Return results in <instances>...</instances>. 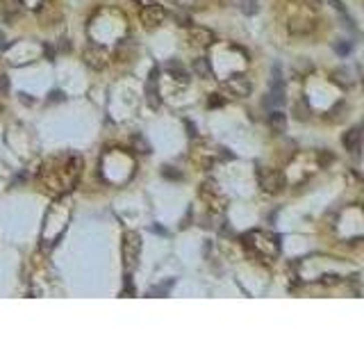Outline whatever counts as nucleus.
Segmentation results:
<instances>
[{"label": "nucleus", "instance_id": "0eeeda50", "mask_svg": "<svg viewBox=\"0 0 364 342\" xmlns=\"http://www.w3.org/2000/svg\"><path fill=\"white\" fill-rule=\"evenodd\" d=\"M189 39L198 46H212L217 41V37H214L212 30H207V28H194L192 25V28H189Z\"/></svg>", "mask_w": 364, "mask_h": 342}, {"label": "nucleus", "instance_id": "f8f14e48", "mask_svg": "<svg viewBox=\"0 0 364 342\" xmlns=\"http://www.w3.org/2000/svg\"><path fill=\"white\" fill-rule=\"evenodd\" d=\"M194 73L201 75V78H205V80H210V78H212L210 60H205V57H198V60L194 62Z\"/></svg>", "mask_w": 364, "mask_h": 342}, {"label": "nucleus", "instance_id": "cd10ccee", "mask_svg": "<svg viewBox=\"0 0 364 342\" xmlns=\"http://www.w3.org/2000/svg\"><path fill=\"white\" fill-rule=\"evenodd\" d=\"M139 3H141V5H146V3H148V0H139Z\"/></svg>", "mask_w": 364, "mask_h": 342}, {"label": "nucleus", "instance_id": "423d86ee", "mask_svg": "<svg viewBox=\"0 0 364 342\" xmlns=\"http://www.w3.org/2000/svg\"><path fill=\"white\" fill-rule=\"evenodd\" d=\"M157 69H153V73H150V80H148V87H146V100L148 105L153 109H157L159 105H162V98H159V91H157Z\"/></svg>", "mask_w": 364, "mask_h": 342}, {"label": "nucleus", "instance_id": "dca6fc26", "mask_svg": "<svg viewBox=\"0 0 364 342\" xmlns=\"http://www.w3.org/2000/svg\"><path fill=\"white\" fill-rule=\"evenodd\" d=\"M132 146H134V151H137V153H150V144H148V139L146 137H141V135H134L132 137Z\"/></svg>", "mask_w": 364, "mask_h": 342}, {"label": "nucleus", "instance_id": "393cba45", "mask_svg": "<svg viewBox=\"0 0 364 342\" xmlns=\"http://www.w3.org/2000/svg\"><path fill=\"white\" fill-rule=\"evenodd\" d=\"M50 100H64V94H62V91H53V94H50Z\"/></svg>", "mask_w": 364, "mask_h": 342}, {"label": "nucleus", "instance_id": "7ed1b4c3", "mask_svg": "<svg viewBox=\"0 0 364 342\" xmlns=\"http://www.w3.org/2000/svg\"><path fill=\"white\" fill-rule=\"evenodd\" d=\"M260 185L266 194H278L285 189V176L276 169H260Z\"/></svg>", "mask_w": 364, "mask_h": 342}, {"label": "nucleus", "instance_id": "aec40b11", "mask_svg": "<svg viewBox=\"0 0 364 342\" xmlns=\"http://www.w3.org/2000/svg\"><path fill=\"white\" fill-rule=\"evenodd\" d=\"M325 3H328V5L332 7V10H337V12H339L341 16H346V10H344V5H341L339 0H325Z\"/></svg>", "mask_w": 364, "mask_h": 342}, {"label": "nucleus", "instance_id": "4468645a", "mask_svg": "<svg viewBox=\"0 0 364 342\" xmlns=\"http://www.w3.org/2000/svg\"><path fill=\"white\" fill-rule=\"evenodd\" d=\"M312 112L310 103H305V100H298V103H294V117L298 121H305L307 119V114Z\"/></svg>", "mask_w": 364, "mask_h": 342}, {"label": "nucleus", "instance_id": "5701e85b", "mask_svg": "<svg viewBox=\"0 0 364 342\" xmlns=\"http://www.w3.org/2000/svg\"><path fill=\"white\" fill-rule=\"evenodd\" d=\"M335 50H337L339 55H348V53H350V44H337Z\"/></svg>", "mask_w": 364, "mask_h": 342}, {"label": "nucleus", "instance_id": "f3484780", "mask_svg": "<svg viewBox=\"0 0 364 342\" xmlns=\"http://www.w3.org/2000/svg\"><path fill=\"white\" fill-rule=\"evenodd\" d=\"M182 10H205V0H177Z\"/></svg>", "mask_w": 364, "mask_h": 342}, {"label": "nucleus", "instance_id": "9b49d317", "mask_svg": "<svg viewBox=\"0 0 364 342\" xmlns=\"http://www.w3.org/2000/svg\"><path fill=\"white\" fill-rule=\"evenodd\" d=\"M269 126H271V130H273L276 135H282L287 130V117L276 109V112L269 114Z\"/></svg>", "mask_w": 364, "mask_h": 342}, {"label": "nucleus", "instance_id": "f257e3e1", "mask_svg": "<svg viewBox=\"0 0 364 342\" xmlns=\"http://www.w3.org/2000/svg\"><path fill=\"white\" fill-rule=\"evenodd\" d=\"M141 256V235L134 231H125L123 233V265L125 269H134Z\"/></svg>", "mask_w": 364, "mask_h": 342}, {"label": "nucleus", "instance_id": "20e7f679", "mask_svg": "<svg viewBox=\"0 0 364 342\" xmlns=\"http://www.w3.org/2000/svg\"><path fill=\"white\" fill-rule=\"evenodd\" d=\"M139 19H141V23H143V28H146V30H155V28H159V25L164 23V19H166V10H164L162 5H153V3H148V5H143Z\"/></svg>", "mask_w": 364, "mask_h": 342}, {"label": "nucleus", "instance_id": "bb28decb", "mask_svg": "<svg viewBox=\"0 0 364 342\" xmlns=\"http://www.w3.org/2000/svg\"><path fill=\"white\" fill-rule=\"evenodd\" d=\"M3 46H5V44H3V35H0V48H3Z\"/></svg>", "mask_w": 364, "mask_h": 342}, {"label": "nucleus", "instance_id": "2eb2a0df", "mask_svg": "<svg viewBox=\"0 0 364 342\" xmlns=\"http://www.w3.org/2000/svg\"><path fill=\"white\" fill-rule=\"evenodd\" d=\"M239 10L246 16H253L260 12V3H257V0H239Z\"/></svg>", "mask_w": 364, "mask_h": 342}, {"label": "nucleus", "instance_id": "412c9836", "mask_svg": "<svg viewBox=\"0 0 364 342\" xmlns=\"http://www.w3.org/2000/svg\"><path fill=\"white\" fill-rule=\"evenodd\" d=\"M7 91H10V80L7 75H0V96H5Z\"/></svg>", "mask_w": 364, "mask_h": 342}, {"label": "nucleus", "instance_id": "a211bd4d", "mask_svg": "<svg viewBox=\"0 0 364 342\" xmlns=\"http://www.w3.org/2000/svg\"><path fill=\"white\" fill-rule=\"evenodd\" d=\"M162 176L168 180H182V171H177L175 167H162Z\"/></svg>", "mask_w": 364, "mask_h": 342}, {"label": "nucleus", "instance_id": "b1692460", "mask_svg": "<svg viewBox=\"0 0 364 342\" xmlns=\"http://www.w3.org/2000/svg\"><path fill=\"white\" fill-rule=\"evenodd\" d=\"M223 103H226V100H223V98H219L217 94H214V96H212V98H210V107H221Z\"/></svg>", "mask_w": 364, "mask_h": 342}, {"label": "nucleus", "instance_id": "9d476101", "mask_svg": "<svg viewBox=\"0 0 364 342\" xmlns=\"http://www.w3.org/2000/svg\"><path fill=\"white\" fill-rule=\"evenodd\" d=\"M166 71L173 75V80H177V82H182V84H187L189 82V73H187V69L180 64V62H168L166 64Z\"/></svg>", "mask_w": 364, "mask_h": 342}, {"label": "nucleus", "instance_id": "f03ea898", "mask_svg": "<svg viewBox=\"0 0 364 342\" xmlns=\"http://www.w3.org/2000/svg\"><path fill=\"white\" fill-rule=\"evenodd\" d=\"M82 57H84V64L94 71H103L105 66L109 64V53L98 44H89L87 48H84Z\"/></svg>", "mask_w": 364, "mask_h": 342}, {"label": "nucleus", "instance_id": "ddd939ff", "mask_svg": "<svg viewBox=\"0 0 364 342\" xmlns=\"http://www.w3.org/2000/svg\"><path fill=\"white\" fill-rule=\"evenodd\" d=\"M23 10H25L23 0H3V12L7 16H19Z\"/></svg>", "mask_w": 364, "mask_h": 342}, {"label": "nucleus", "instance_id": "a878e982", "mask_svg": "<svg viewBox=\"0 0 364 342\" xmlns=\"http://www.w3.org/2000/svg\"><path fill=\"white\" fill-rule=\"evenodd\" d=\"M44 50H46V57H48V60H53V46L46 44V48H44Z\"/></svg>", "mask_w": 364, "mask_h": 342}, {"label": "nucleus", "instance_id": "4be33fe9", "mask_svg": "<svg viewBox=\"0 0 364 342\" xmlns=\"http://www.w3.org/2000/svg\"><path fill=\"white\" fill-rule=\"evenodd\" d=\"M321 278H323V281H321V283H325V285H328V283H330V285H335V283H339V281H337V278H339V276H335V274H330V276H328V274H323V276H321Z\"/></svg>", "mask_w": 364, "mask_h": 342}, {"label": "nucleus", "instance_id": "6e6552de", "mask_svg": "<svg viewBox=\"0 0 364 342\" xmlns=\"http://www.w3.org/2000/svg\"><path fill=\"white\" fill-rule=\"evenodd\" d=\"M344 146H346V151H350V153H355L357 155L359 153V142H362V128L359 126H355V128H350L348 133L344 135Z\"/></svg>", "mask_w": 364, "mask_h": 342}, {"label": "nucleus", "instance_id": "6ab92c4d", "mask_svg": "<svg viewBox=\"0 0 364 342\" xmlns=\"http://www.w3.org/2000/svg\"><path fill=\"white\" fill-rule=\"evenodd\" d=\"M175 23L180 25V28H192V19H189V14H175Z\"/></svg>", "mask_w": 364, "mask_h": 342}, {"label": "nucleus", "instance_id": "39448f33", "mask_svg": "<svg viewBox=\"0 0 364 342\" xmlns=\"http://www.w3.org/2000/svg\"><path fill=\"white\" fill-rule=\"evenodd\" d=\"M223 89L230 91L237 98H246V96H251V82H248V78L244 73H235L232 78H228L223 82Z\"/></svg>", "mask_w": 364, "mask_h": 342}, {"label": "nucleus", "instance_id": "1a4fd4ad", "mask_svg": "<svg viewBox=\"0 0 364 342\" xmlns=\"http://www.w3.org/2000/svg\"><path fill=\"white\" fill-rule=\"evenodd\" d=\"M266 103H273V105L285 103V84H282L280 78H276L271 82V91H269V100H266Z\"/></svg>", "mask_w": 364, "mask_h": 342}]
</instances>
